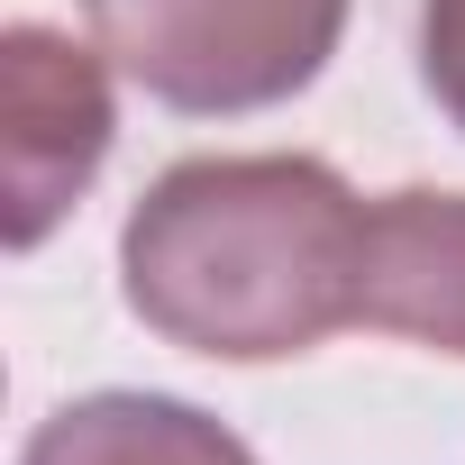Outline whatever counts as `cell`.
Returning <instances> with one entry per match:
<instances>
[{
    "label": "cell",
    "mask_w": 465,
    "mask_h": 465,
    "mask_svg": "<svg viewBox=\"0 0 465 465\" xmlns=\"http://www.w3.org/2000/svg\"><path fill=\"white\" fill-rule=\"evenodd\" d=\"M119 292L210 365L311 356L365 311V201L320 155H183L119 228Z\"/></svg>",
    "instance_id": "cell-1"
},
{
    "label": "cell",
    "mask_w": 465,
    "mask_h": 465,
    "mask_svg": "<svg viewBox=\"0 0 465 465\" xmlns=\"http://www.w3.org/2000/svg\"><path fill=\"white\" fill-rule=\"evenodd\" d=\"M92 46L183 119L274 110L320 83L347 37V0H83Z\"/></svg>",
    "instance_id": "cell-2"
},
{
    "label": "cell",
    "mask_w": 465,
    "mask_h": 465,
    "mask_svg": "<svg viewBox=\"0 0 465 465\" xmlns=\"http://www.w3.org/2000/svg\"><path fill=\"white\" fill-rule=\"evenodd\" d=\"M110 55L74 46L46 19H19L0 37V164H10V247H46V228L92 192L119 110H110Z\"/></svg>",
    "instance_id": "cell-3"
},
{
    "label": "cell",
    "mask_w": 465,
    "mask_h": 465,
    "mask_svg": "<svg viewBox=\"0 0 465 465\" xmlns=\"http://www.w3.org/2000/svg\"><path fill=\"white\" fill-rule=\"evenodd\" d=\"M365 329L465 356V192H383L365 210Z\"/></svg>",
    "instance_id": "cell-4"
},
{
    "label": "cell",
    "mask_w": 465,
    "mask_h": 465,
    "mask_svg": "<svg viewBox=\"0 0 465 465\" xmlns=\"http://www.w3.org/2000/svg\"><path fill=\"white\" fill-rule=\"evenodd\" d=\"M19 465H256V447L173 392H83L28 429Z\"/></svg>",
    "instance_id": "cell-5"
},
{
    "label": "cell",
    "mask_w": 465,
    "mask_h": 465,
    "mask_svg": "<svg viewBox=\"0 0 465 465\" xmlns=\"http://www.w3.org/2000/svg\"><path fill=\"white\" fill-rule=\"evenodd\" d=\"M420 83L465 128V0H420Z\"/></svg>",
    "instance_id": "cell-6"
}]
</instances>
